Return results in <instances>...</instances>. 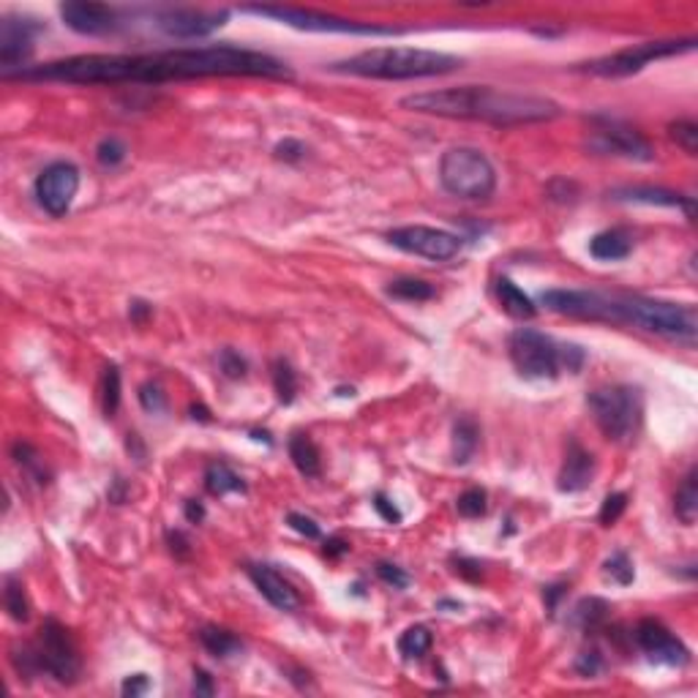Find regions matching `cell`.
Here are the masks:
<instances>
[{
  "label": "cell",
  "instance_id": "3",
  "mask_svg": "<svg viewBox=\"0 0 698 698\" xmlns=\"http://www.w3.org/2000/svg\"><path fill=\"white\" fill-rule=\"evenodd\" d=\"M398 104L409 112L456 118V120H480V123H492V126L548 123L563 115V107L545 96L497 91L488 85L423 91V93L404 96Z\"/></svg>",
  "mask_w": 698,
  "mask_h": 698
},
{
  "label": "cell",
  "instance_id": "17",
  "mask_svg": "<svg viewBox=\"0 0 698 698\" xmlns=\"http://www.w3.org/2000/svg\"><path fill=\"white\" fill-rule=\"evenodd\" d=\"M60 20L80 36H109L120 28L118 9L104 4H60Z\"/></svg>",
  "mask_w": 698,
  "mask_h": 698
},
{
  "label": "cell",
  "instance_id": "13",
  "mask_svg": "<svg viewBox=\"0 0 698 698\" xmlns=\"http://www.w3.org/2000/svg\"><path fill=\"white\" fill-rule=\"evenodd\" d=\"M33 188L44 211L60 219L72 211V202L80 191V170L72 161H55L39 172Z\"/></svg>",
  "mask_w": 698,
  "mask_h": 698
},
{
  "label": "cell",
  "instance_id": "28",
  "mask_svg": "<svg viewBox=\"0 0 698 698\" xmlns=\"http://www.w3.org/2000/svg\"><path fill=\"white\" fill-rule=\"evenodd\" d=\"M674 513L685 527L695 524L698 516V480H695V469L687 472V477L682 480V485L676 488V497H674Z\"/></svg>",
  "mask_w": 698,
  "mask_h": 698
},
{
  "label": "cell",
  "instance_id": "21",
  "mask_svg": "<svg viewBox=\"0 0 698 698\" xmlns=\"http://www.w3.org/2000/svg\"><path fill=\"white\" fill-rule=\"evenodd\" d=\"M633 251V240L624 230H603L589 240V254L600 262H616L631 257Z\"/></svg>",
  "mask_w": 698,
  "mask_h": 698
},
{
  "label": "cell",
  "instance_id": "15",
  "mask_svg": "<svg viewBox=\"0 0 698 698\" xmlns=\"http://www.w3.org/2000/svg\"><path fill=\"white\" fill-rule=\"evenodd\" d=\"M41 31V25H36L33 20H22V17H6L0 22V68H4V77L22 72L28 57L33 55V41L36 33Z\"/></svg>",
  "mask_w": 698,
  "mask_h": 698
},
{
  "label": "cell",
  "instance_id": "31",
  "mask_svg": "<svg viewBox=\"0 0 698 698\" xmlns=\"http://www.w3.org/2000/svg\"><path fill=\"white\" fill-rule=\"evenodd\" d=\"M4 606H6V611H9V616H12L14 622H28V619H31V603H28L25 587H22V581L14 579V576L6 579Z\"/></svg>",
  "mask_w": 698,
  "mask_h": 698
},
{
  "label": "cell",
  "instance_id": "9",
  "mask_svg": "<svg viewBox=\"0 0 698 698\" xmlns=\"http://www.w3.org/2000/svg\"><path fill=\"white\" fill-rule=\"evenodd\" d=\"M695 49V39H666V41H644L636 47L619 49L614 55L589 60L576 65V72L592 74V77H606V80H616V77H631L639 74L641 68H647L652 60H663V57H674L682 52H693Z\"/></svg>",
  "mask_w": 698,
  "mask_h": 698
},
{
  "label": "cell",
  "instance_id": "7",
  "mask_svg": "<svg viewBox=\"0 0 698 698\" xmlns=\"http://www.w3.org/2000/svg\"><path fill=\"white\" fill-rule=\"evenodd\" d=\"M598 429L611 442H633L644 421V396L631 385H606L587 396Z\"/></svg>",
  "mask_w": 698,
  "mask_h": 698
},
{
  "label": "cell",
  "instance_id": "51",
  "mask_svg": "<svg viewBox=\"0 0 698 698\" xmlns=\"http://www.w3.org/2000/svg\"><path fill=\"white\" fill-rule=\"evenodd\" d=\"M322 551H325V556H330V560H338V556L349 554V543L344 537H327Z\"/></svg>",
  "mask_w": 698,
  "mask_h": 698
},
{
  "label": "cell",
  "instance_id": "38",
  "mask_svg": "<svg viewBox=\"0 0 698 698\" xmlns=\"http://www.w3.org/2000/svg\"><path fill=\"white\" fill-rule=\"evenodd\" d=\"M606 611H608V606L603 603V600H598V598H589V600H581L579 603V608H576V616L581 619V624H584V631H595V627L606 619Z\"/></svg>",
  "mask_w": 698,
  "mask_h": 698
},
{
  "label": "cell",
  "instance_id": "33",
  "mask_svg": "<svg viewBox=\"0 0 698 698\" xmlns=\"http://www.w3.org/2000/svg\"><path fill=\"white\" fill-rule=\"evenodd\" d=\"M101 406L104 414L112 417L120 406V371L118 366H107L104 377H101Z\"/></svg>",
  "mask_w": 698,
  "mask_h": 698
},
{
  "label": "cell",
  "instance_id": "14",
  "mask_svg": "<svg viewBox=\"0 0 698 698\" xmlns=\"http://www.w3.org/2000/svg\"><path fill=\"white\" fill-rule=\"evenodd\" d=\"M230 20V12H205V9H161L153 14V25L178 41H194L207 39L216 31H222Z\"/></svg>",
  "mask_w": 698,
  "mask_h": 698
},
{
  "label": "cell",
  "instance_id": "1",
  "mask_svg": "<svg viewBox=\"0 0 698 698\" xmlns=\"http://www.w3.org/2000/svg\"><path fill=\"white\" fill-rule=\"evenodd\" d=\"M202 77H262L287 80L292 68L267 52L243 47H194L139 55H74L25 65L4 80L25 83H65V85H161Z\"/></svg>",
  "mask_w": 698,
  "mask_h": 698
},
{
  "label": "cell",
  "instance_id": "29",
  "mask_svg": "<svg viewBox=\"0 0 698 698\" xmlns=\"http://www.w3.org/2000/svg\"><path fill=\"white\" fill-rule=\"evenodd\" d=\"M388 295L396 301H406V303H423L432 301L437 295V290L423 282V278H396V282L388 284Z\"/></svg>",
  "mask_w": 698,
  "mask_h": 698
},
{
  "label": "cell",
  "instance_id": "52",
  "mask_svg": "<svg viewBox=\"0 0 698 698\" xmlns=\"http://www.w3.org/2000/svg\"><path fill=\"white\" fill-rule=\"evenodd\" d=\"M151 314H153V309H151L145 301H134L131 309H128V317H131V322H136V325H143Z\"/></svg>",
  "mask_w": 698,
  "mask_h": 698
},
{
  "label": "cell",
  "instance_id": "24",
  "mask_svg": "<svg viewBox=\"0 0 698 698\" xmlns=\"http://www.w3.org/2000/svg\"><path fill=\"white\" fill-rule=\"evenodd\" d=\"M497 298H500V306H502L510 317H516V319H532V317L537 314L535 301H532L519 284H513L510 278H505V275L497 282Z\"/></svg>",
  "mask_w": 698,
  "mask_h": 698
},
{
  "label": "cell",
  "instance_id": "26",
  "mask_svg": "<svg viewBox=\"0 0 698 698\" xmlns=\"http://www.w3.org/2000/svg\"><path fill=\"white\" fill-rule=\"evenodd\" d=\"M480 445V429L472 417H458L453 426V461L467 464Z\"/></svg>",
  "mask_w": 698,
  "mask_h": 698
},
{
  "label": "cell",
  "instance_id": "4",
  "mask_svg": "<svg viewBox=\"0 0 698 698\" xmlns=\"http://www.w3.org/2000/svg\"><path fill=\"white\" fill-rule=\"evenodd\" d=\"M461 68V57L421 47H374L330 65V72L366 80H426Z\"/></svg>",
  "mask_w": 698,
  "mask_h": 698
},
{
  "label": "cell",
  "instance_id": "48",
  "mask_svg": "<svg viewBox=\"0 0 698 698\" xmlns=\"http://www.w3.org/2000/svg\"><path fill=\"white\" fill-rule=\"evenodd\" d=\"M600 668H603V660H600L598 652H581L579 660H576V671H581L584 676H595Z\"/></svg>",
  "mask_w": 698,
  "mask_h": 698
},
{
  "label": "cell",
  "instance_id": "25",
  "mask_svg": "<svg viewBox=\"0 0 698 698\" xmlns=\"http://www.w3.org/2000/svg\"><path fill=\"white\" fill-rule=\"evenodd\" d=\"M290 458H292L295 469H298L303 477H319V472H322V456H319L317 442H314L309 434H295V437L290 440Z\"/></svg>",
  "mask_w": 698,
  "mask_h": 698
},
{
  "label": "cell",
  "instance_id": "47",
  "mask_svg": "<svg viewBox=\"0 0 698 698\" xmlns=\"http://www.w3.org/2000/svg\"><path fill=\"white\" fill-rule=\"evenodd\" d=\"M453 565H456V573L464 576L467 581H480L483 579V565L469 560V556H458V560H453Z\"/></svg>",
  "mask_w": 698,
  "mask_h": 698
},
{
  "label": "cell",
  "instance_id": "43",
  "mask_svg": "<svg viewBox=\"0 0 698 698\" xmlns=\"http://www.w3.org/2000/svg\"><path fill=\"white\" fill-rule=\"evenodd\" d=\"M377 576H380L388 587H393V589H406V587L412 584V579H409L398 565H390V563H377Z\"/></svg>",
  "mask_w": 698,
  "mask_h": 698
},
{
  "label": "cell",
  "instance_id": "40",
  "mask_svg": "<svg viewBox=\"0 0 698 698\" xmlns=\"http://www.w3.org/2000/svg\"><path fill=\"white\" fill-rule=\"evenodd\" d=\"M219 369H222L224 377L240 380V377H246L249 363H246V358L240 353H235V349H222V353H219Z\"/></svg>",
  "mask_w": 698,
  "mask_h": 698
},
{
  "label": "cell",
  "instance_id": "23",
  "mask_svg": "<svg viewBox=\"0 0 698 698\" xmlns=\"http://www.w3.org/2000/svg\"><path fill=\"white\" fill-rule=\"evenodd\" d=\"M205 488L214 497H227V494H243L246 483L230 464L214 461V464H207V469H205Z\"/></svg>",
  "mask_w": 698,
  "mask_h": 698
},
{
  "label": "cell",
  "instance_id": "11",
  "mask_svg": "<svg viewBox=\"0 0 698 698\" xmlns=\"http://www.w3.org/2000/svg\"><path fill=\"white\" fill-rule=\"evenodd\" d=\"M587 148L600 156H616V159H631V161L655 159V148L644 134L624 126L622 120H611V118H592Z\"/></svg>",
  "mask_w": 698,
  "mask_h": 698
},
{
  "label": "cell",
  "instance_id": "44",
  "mask_svg": "<svg viewBox=\"0 0 698 698\" xmlns=\"http://www.w3.org/2000/svg\"><path fill=\"white\" fill-rule=\"evenodd\" d=\"M287 524H290L298 535H303V537H309V540L319 537V524H317L314 519L303 516V513H290V516H287Z\"/></svg>",
  "mask_w": 698,
  "mask_h": 698
},
{
  "label": "cell",
  "instance_id": "22",
  "mask_svg": "<svg viewBox=\"0 0 698 698\" xmlns=\"http://www.w3.org/2000/svg\"><path fill=\"white\" fill-rule=\"evenodd\" d=\"M196 639L205 647V652L214 655L216 660H230V658L243 652V641L232 631H224V627H216V624L202 627V631L196 633Z\"/></svg>",
  "mask_w": 698,
  "mask_h": 698
},
{
  "label": "cell",
  "instance_id": "6",
  "mask_svg": "<svg viewBox=\"0 0 698 698\" xmlns=\"http://www.w3.org/2000/svg\"><path fill=\"white\" fill-rule=\"evenodd\" d=\"M508 353L516 371L527 380H554L563 371L579 374L587 363V353L579 344H560L535 327L513 330Z\"/></svg>",
  "mask_w": 698,
  "mask_h": 698
},
{
  "label": "cell",
  "instance_id": "20",
  "mask_svg": "<svg viewBox=\"0 0 698 698\" xmlns=\"http://www.w3.org/2000/svg\"><path fill=\"white\" fill-rule=\"evenodd\" d=\"M619 202H641V205H663V207H679L685 211V216L693 222L695 219V202L693 196L668 191V188H655V186H627V188H616L611 194Z\"/></svg>",
  "mask_w": 698,
  "mask_h": 698
},
{
  "label": "cell",
  "instance_id": "39",
  "mask_svg": "<svg viewBox=\"0 0 698 698\" xmlns=\"http://www.w3.org/2000/svg\"><path fill=\"white\" fill-rule=\"evenodd\" d=\"M624 510H627V494H622V492H614V494H608V497L603 500L598 519H600V524H603V527H614V524L622 519V513H624Z\"/></svg>",
  "mask_w": 698,
  "mask_h": 698
},
{
  "label": "cell",
  "instance_id": "19",
  "mask_svg": "<svg viewBox=\"0 0 698 698\" xmlns=\"http://www.w3.org/2000/svg\"><path fill=\"white\" fill-rule=\"evenodd\" d=\"M592 477H595V456L587 448H581L576 440H571L563 469L556 475V488H560L563 494H576V492H584V488L592 483Z\"/></svg>",
  "mask_w": 698,
  "mask_h": 698
},
{
  "label": "cell",
  "instance_id": "18",
  "mask_svg": "<svg viewBox=\"0 0 698 698\" xmlns=\"http://www.w3.org/2000/svg\"><path fill=\"white\" fill-rule=\"evenodd\" d=\"M246 573H249L251 584L259 589V595H262L273 608L287 611V614H292V611L301 608V595H298V589H295L282 573H275L270 565H249Z\"/></svg>",
  "mask_w": 698,
  "mask_h": 698
},
{
  "label": "cell",
  "instance_id": "36",
  "mask_svg": "<svg viewBox=\"0 0 698 698\" xmlns=\"http://www.w3.org/2000/svg\"><path fill=\"white\" fill-rule=\"evenodd\" d=\"M456 508L464 519H480L488 510V497H485L483 488H467V492L458 497Z\"/></svg>",
  "mask_w": 698,
  "mask_h": 698
},
{
  "label": "cell",
  "instance_id": "27",
  "mask_svg": "<svg viewBox=\"0 0 698 698\" xmlns=\"http://www.w3.org/2000/svg\"><path fill=\"white\" fill-rule=\"evenodd\" d=\"M434 647V636L426 624H412L398 636V652L404 660H421Z\"/></svg>",
  "mask_w": 698,
  "mask_h": 698
},
{
  "label": "cell",
  "instance_id": "32",
  "mask_svg": "<svg viewBox=\"0 0 698 698\" xmlns=\"http://www.w3.org/2000/svg\"><path fill=\"white\" fill-rule=\"evenodd\" d=\"M603 576H606L611 584L631 587L633 579H636V568H633V563H631V556H627L624 551H616V554H611L608 560L603 563Z\"/></svg>",
  "mask_w": 698,
  "mask_h": 698
},
{
  "label": "cell",
  "instance_id": "53",
  "mask_svg": "<svg viewBox=\"0 0 698 698\" xmlns=\"http://www.w3.org/2000/svg\"><path fill=\"white\" fill-rule=\"evenodd\" d=\"M186 519H188L191 524H199V521L205 519V508H202V502L188 500V502H186Z\"/></svg>",
  "mask_w": 698,
  "mask_h": 698
},
{
  "label": "cell",
  "instance_id": "54",
  "mask_svg": "<svg viewBox=\"0 0 698 698\" xmlns=\"http://www.w3.org/2000/svg\"><path fill=\"white\" fill-rule=\"evenodd\" d=\"M563 595H565V587H548V589L543 592V600L548 603V611L556 608V600H560Z\"/></svg>",
  "mask_w": 698,
  "mask_h": 698
},
{
  "label": "cell",
  "instance_id": "34",
  "mask_svg": "<svg viewBox=\"0 0 698 698\" xmlns=\"http://www.w3.org/2000/svg\"><path fill=\"white\" fill-rule=\"evenodd\" d=\"M668 136L687 153V156H698V126L693 120H676L668 126Z\"/></svg>",
  "mask_w": 698,
  "mask_h": 698
},
{
  "label": "cell",
  "instance_id": "12",
  "mask_svg": "<svg viewBox=\"0 0 698 698\" xmlns=\"http://www.w3.org/2000/svg\"><path fill=\"white\" fill-rule=\"evenodd\" d=\"M388 243L414 254V257H423L432 262H448L461 251V238L448 232V230H437V227H426V224H409V227H396L388 232Z\"/></svg>",
  "mask_w": 698,
  "mask_h": 698
},
{
  "label": "cell",
  "instance_id": "30",
  "mask_svg": "<svg viewBox=\"0 0 698 698\" xmlns=\"http://www.w3.org/2000/svg\"><path fill=\"white\" fill-rule=\"evenodd\" d=\"M270 369H273V390H275L278 401L292 404L298 396V374H295L292 363L284 358H275Z\"/></svg>",
  "mask_w": 698,
  "mask_h": 698
},
{
  "label": "cell",
  "instance_id": "5",
  "mask_svg": "<svg viewBox=\"0 0 698 698\" xmlns=\"http://www.w3.org/2000/svg\"><path fill=\"white\" fill-rule=\"evenodd\" d=\"M12 663L20 676L47 674L60 685H74L83 674V658L74 636L55 619H47L33 644L12 650Z\"/></svg>",
  "mask_w": 698,
  "mask_h": 698
},
{
  "label": "cell",
  "instance_id": "37",
  "mask_svg": "<svg viewBox=\"0 0 698 698\" xmlns=\"http://www.w3.org/2000/svg\"><path fill=\"white\" fill-rule=\"evenodd\" d=\"M12 456H14V461H17L20 467H25L31 475H36L39 483H47V480H44V464H41V456H39L28 442H14Z\"/></svg>",
  "mask_w": 698,
  "mask_h": 698
},
{
  "label": "cell",
  "instance_id": "10",
  "mask_svg": "<svg viewBox=\"0 0 698 698\" xmlns=\"http://www.w3.org/2000/svg\"><path fill=\"white\" fill-rule=\"evenodd\" d=\"M249 14L267 17L282 25L298 28V31H314V33H355V36H396L398 31L393 28H380V25H361L355 20H341L319 12H303V9H290V6H249Z\"/></svg>",
  "mask_w": 698,
  "mask_h": 698
},
{
  "label": "cell",
  "instance_id": "49",
  "mask_svg": "<svg viewBox=\"0 0 698 698\" xmlns=\"http://www.w3.org/2000/svg\"><path fill=\"white\" fill-rule=\"evenodd\" d=\"M167 540H170V551L175 556H180V560H186V556L191 554V545H188V537L183 532H167Z\"/></svg>",
  "mask_w": 698,
  "mask_h": 698
},
{
  "label": "cell",
  "instance_id": "46",
  "mask_svg": "<svg viewBox=\"0 0 698 698\" xmlns=\"http://www.w3.org/2000/svg\"><path fill=\"white\" fill-rule=\"evenodd\" d=\"M374 510H377V513H380V516H382L388 524H401V519H404V516H401V510H398V508H396V505H393V502H390V500H388L382 492L374 497Z\"/></svg>",
  "mask_w": 698,
  "mask_h": 698
},
{
  "label": "cell",
  "instance_id": "41",
  "mask_svg": "<svg viewBox=\"0 0 698 698\" xmlns=\"http://www.w3.org/2000/svg\"><path fill=\"white\" fill-rule=\"evenodd\" d=\"M139 404H143L145 412H161L167 406V396L161 390L159 382H145L143 388H139Z\"/></svg>",
  "mask_w": 698,
  "mask_h": 698
},
{
  "label": "cell",
  "instance_id": "45",
  "mask_svg": "<svg viewBox=\"0 0 698 698\" xmlns=\"http://www.w3.org/2000/svg\"><path fill=\"white\" fill-rule=\"evenodd\" d=\"M148 690H151V679H148L145 674H131V676H126L123 685H120V693H123L126 698H136V695H143V693H148Z\"/></svg>",
  "mask_w": 698,
  "mask_h": 698
},
{
  "label": "cell",
  "instance_id": "50",
  "mask_svg": "<svg viewBox=\"0 0 698 698\" xmlns=\"http://www.w3.org/2000/svg\"><path fill=\"white\" fill-rule=\"evenodd\" d=\"M194 693H196V695H214V693H216L211 674H207V671H202V668H196V671H194Z\"/></svg>",
  "mask_w": 698,
  "mask_h": 698
},
{
  "label": "cell",
  "instance_id": "2",
  "mask_svg": "<svg viewBox=\"0 0 698 698\" xmlns=\"http://www.w3.org/2000/svg\"><path fill=\"white\" fill-rule=\"evenodd\" d=\"M540 303L571 319L606 322V325H631L687 349L698 338V311L693 303L658 301L627 292H600V290H545Z\"/></svg>",
  "mask_w": 698,
  "mask_h": 698
},
{
  "label": "cell",
  "instance_id": "35",
  "mask_svg": "<svg viewBox=\"0 0 698 698\" xmlns=\"http://www.w3.org/2000/svg\"><path fill=\"white\" fill-rule=\"evenodd\" d=\"M126 156H128V148H126V143L120 136H104L101 143H99V148H96V159H99V164L101 167H118V164H123L126 161Z\"/></svg>",
  "mask_w": 698,
  "mask_h": 698
},
{
  "label": "cell",
  "instance_id": "16",
  "mask_svg": "<svg viewBox=\"0 0 698 698\" xmlns=\"http://www.w3.org/2000/svg\"><path fill=\"white\" fill-rule=\"evenodd\" d=\"M636 641L652 663L676 666V668L690 663V650L658 619H641L636 624Z\"/></svg>",
  "mask_w": 698,
  "mask_h": 698
},
{
  "label": "cell",
  "instance_id": "8",
  "mask_svg": "<svg viewBox=\"0 0 698 698\" xmlns=\"http://www.w3.org/2000/svg\"><path fill=\"white\" fill-rule=\"evenodd\" d=\"M440 183L458 199H488L497 188V170L477 148H450L440 159Z\"/></svg>",
  "mask_w": 698,
  "mask_h": 698
},
{
  "label": "cell",
  "instance_id": "42",
  "mask_svg": "<svg viewBox=\"0 0 698 698\" xmlns=\"http://www.w3.org/2000/svg\"><path fill=\"white\" fill-rule=\"evenodd\" d=\"M273 156H275L278 161L295 164V161H303V159H306V145L301 143V139H282V143L273 148Z\"/></svg>",
  "mask_w": 698,
  "mask_h": 698
}]
</instances>
